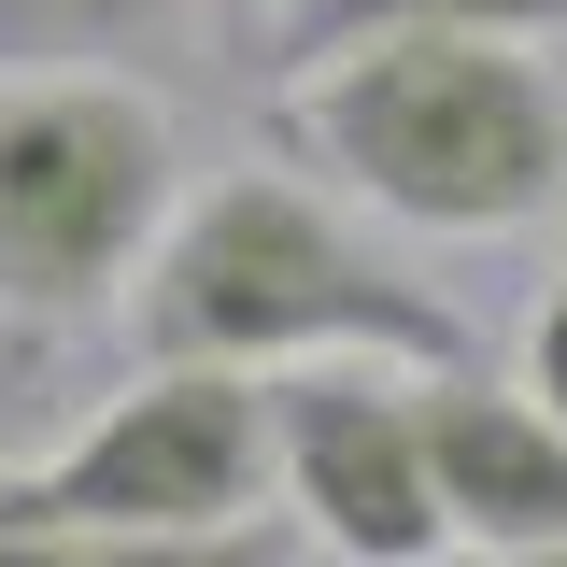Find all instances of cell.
Listing matches in <instances>:
<instances>
[{"label": "cell", "instance_id": "cell-1", "mask_svg": "<svg viewBox=\"0 0 567 567\" xmlns=\"http://www.w3.org/2000/svg\"><path fill=\"white\" fill-rule=\"evenodd\" d=\"M284 142L327 156L369 213L440 227V241L567 213V85L483 29H369V43L298 58Z\"/></svg>", "mask_w": 567, "mask_h": 567}, {"label": "cell", "instance_id": "cell-2", "mask_svg": "<svg viewBox=\"0 0 567 567\" xmlns=\"http://www.w3.org/2000/svg\"><path fill=\"white\" fill-rule=\"evenodd\" d=\"M128 341L156 369H312V354L454 369L468 327L398 256H369V227H341L298 171H213L199 199H171L156 256H142Z\"/></svg>", "mask_w": 567, "mask_h": 567}, {"label": "cell", "instance_id": "cell-3", "mask_svg": "<svg viewBox=\"0 0 567 567\" xmlns=\"http://www.w3.org/2000/svg\"><path fill=\"white\" fill-rule=\"evenodd\" d=\"M171 114L128 71H14L0 85V312L71 327L114 312L171 227Z\"/></svg>", "mask_w": 567, "mask_h": 567}, {"label": "cell", "instance_id": "cell-4", "mask_svg": "<svg viewBox=\"0 0 567 567\" xmlns=\"http://www.w3.org/2000/svg\"><path fill=\"white\" fill-rule=\"evenodd\" d=\"M29 525H85V539H142V525H227L270 511V369H156L71 440L58 468L0 483Z\"/></svg>", "mask_w": 567, "mask_h": 567}, {"label": "cell", "instance_id": "cell-5", "mask_svg": "<svg viewBox=\"0 0 567 567\" xmlns=\"http://www.w3.org/2000/svg\"><path fill=\"white\" fill-rule=\"evenodd\" d=\"M270 483H284V511H312V539L354 554V567L454 554L440 468H425V412H412V369H398V354L270 369Z\"/></svg>", "mask_w": 567, "mask_h": 567}, {"label": "cell", "instance_id": "cell-6", "mask_svg": "<svg viewBox=\"0 0 567 567\" xmlns=\"http://www.w3.org/2000/svg\"><path fill=\"white\" fill-rule=\"evenodd\" d=\"M412 412H425V468H440L454 539H483L496 567L567 539V425L539 398H511V383H483L454 354V369H412Z\"/></svg>", "mask_w": 567, "mask_h": 567}, {"label": "cell", "instance_id": "cell-7", "mask_svg": "<svg viewBox=\"0 0 567 567\" xmlns=\"http://www.w3.org/2000/svg\"><path fill=\"white\" fill-rule=\"evenodd\" d=\"M185 29V0H0V85L14 71H128Z\"/></svg>", "mask_w": 567, "mask_h": 567}, {"label": "cell", "instance_id": "cell-8", "mask_svg": "<svg viewBox=\"0 0 567 567\" xmlns=\"http://www.w3.org/2000/svg\"><path fill=\"white\" fill-rule=\"evenodd\" d=\"M369 29H483V43H554L567 0H298V58L369 43Z\"/></svg>", "mask_w": 567, "mask_h": 567}, {"label": "cell", "instance_id": "cell-9", "mask_svg": "<svg viewBox=\"0 0 567 567\" xmlns=\"http://www.w3.org/2000/svg\"><path fill=\"white\" fill-rule=\"evenodd\" d=\"M114 567H298V539L284 525H256V511H227V525H142V539H100Z\"/></svg>", "mask_w": 567, "mask_h": 567}, {"label": "cell", "instance_id": "cell-10", "mask_svg": "<svg viewBox=\"0 0 567 567\" xmlns=\"http://www.w3.org/2000/svg\"><path fill=\"white\" fill-rule=\"evenodd\" d=\"M525 398L567 425V270H554V298H539V327H525Z\"/></svg>", "mask_w": 567, "mask_h": 567}, {"label": "cell", "instance_id": "cell-11", "mask_svg": "<svg viewBox=\"0 0 567 567\" xmlns=\"http://www.w3.org/2000/svg\"><path fill=\"white\" fill-rule=\"evenodd\" d=\"M0 567H114L85 525H29V511H0Z\"/></svg>", "mask_w": 567, "mask_h": 567}, {"label": "cell", "instance_id": "cell-12", "mask_svg": "<svg viewBox=\"0 0 567 567\" xmlns=\"http://www.w3.org/2000/svg\"><path fill=\"white\" fill-rule=\"evenodd\" d=\"M511 567H567V539H554V554H511Z\"/></svg>", "mask_w": 567, "mask_h": 567}]
</instances>
